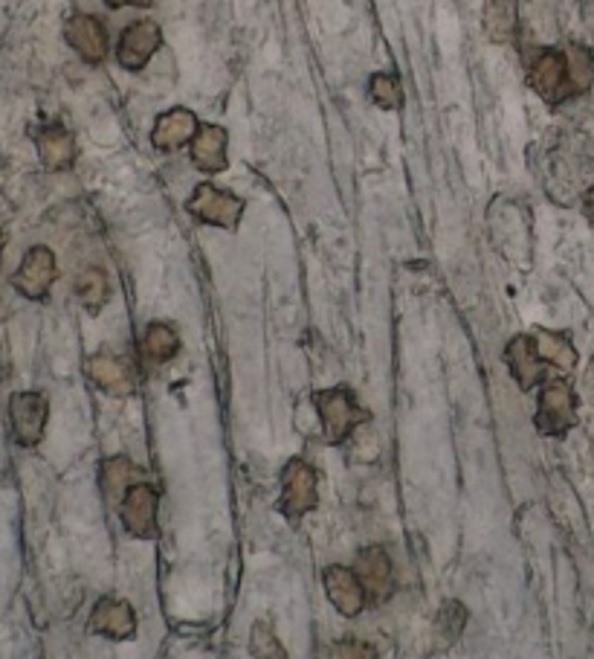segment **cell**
Returning a JSON list of instances; mask_svg holds the SVG:
<instances>
[{
    "instance_id": "52a82bcc",
    "label": "cell",
    "mask_w": 594,
    "mask_h": 659,
    "mask_svg": "<svg viewBox=\"0 0 594 659\" xmlns=\"http://www.w3.org/2000/svg\"><path fill=\"white\" fill-rule=\"evenodd\" d=\"M157 508H160V494L148 483H134L119 500V517L128 535L139 540H154L160 535L157 529Z\"/></svg>"
},
{
    "instance_id": "5bb4252c",
    "label": "cell",
    "mask_w": 594,
    "mask_h": 659,
    "mask_svg": "<svg viewBox=\"0 0 594 659\" xmlns=\"http://www.w3.org/2000/svg\"><path fill=\"white\" fill-rule=\"evenodd\" d=\"M87 375L107 395H131L137 390L134 367L125 358H116V354L100 352L87 358Z\"/></svg>"
},
{
    "instance_id": "44dd1931",
    "label": "cell",
    "mask_w": 594,
    "mask_h": 659,
    "mask_svg": "<svg viewBox=\"0 0 594 659\" xmlns=\"http://www.w3.org/2000/svg\"><path fill=\"white\" fill-rule=\"evenodd\" d=\"M533 343H536V352L545 363H554L560 369H574L577 367V349L569 343L565 334H554V331L540 329L533 334Z\"/></svg>"
},
{
    "instance_id": "d4e9b609",
    "label": "cell",
    "mask_w": 594,
    "mask_h": 659,
    "mask_svg": "<svg viewBox=\"0 0 594 659\" xmlns=\"http://www.w3.org/2000/svg\"><path fill=\"white\" fill-rule=\"evenodd\" d=\"M250 651L252 657L259 659H284L288 657V651L282 648V642H279V637H275V630L270 621H256L252 625V637H250Z\"/></svg>"
},
{
    "instance_id": "4fadbf2b",
    "label": "cell",
    "mask_w": 594,
    "mask_h": 659,
    "mask_svg": "<svg viewBox=\"0 0 594 659\" xmlns=\"http://www.w3.org/2000/svg\"><path fill=\"white\" fill-rule=\"evenodd\" d=\"M64 39L87 64H102L107 59V30L100 18L73 16L64 27Z\"/></svg>"
},
{
    "instance_id": "484cf974",
    "label": "cell",
    "mask_w": 594,
    "mask_h": 659,
    "mask_svg": "<svg viewBox=\"0 0 594 659\" xmlns=\"http://www.w3.org/2000/svg\"><path fill=\"white\" fill-rule=\"evenodd\" d=\"M438 634H441L447 642H456L458 637H461V630H465L467 625V610L458 601H447V605L441 607V614H438Z\"/></svg>"
},
{
    "instance_id": "2e32d148",
    "label": "cell",
    "mask_w": 594,
    "mask_h": 659,
    "mask_svg": "<svg viewBox=\"0 0 594 659\" xmlns=\"http://www.w3.org/2000/svg\"><path fill=\"white\" fill-rule=\"evenodd\" d=\"M229 134L221 125H200L195 140H191V163L206 175H218L229 166L227 157Z\"/></svg>"
},
{
    "instance_id": "7c38bea8",
    "label": "cell",
    "mask_w": 594,
    "mask_h": 659,
    "mask_svg": "<svg viewBox=\"0 0 594 659\" xmlns=\"http://www.w3.org/2000/svg\"><path fill=\"white\" fill-rule=\"evenodd\" d=\"M354 573L359 575V581L366 587V596L372 601H386L395 593V573H392V560L389 555L383 553L381 546H368L357 555V564H354Z\"/></svg>"
},
{
    "instance_id": "603a6c76",
    "label": "cell",
    "mask_w": 594,
    "mask_h": 659,
    "mask_svg": "<svg viewBox=\"0 0 594 659\" xmlns=\"http://www.w3.org/2000/svg\"><path fill=\"white\" fill-rule=\"evenodd\" d=\"M134 465H131L128 456H114L102 465V485H105L107 497H119L125 491L134 485Z\"/></svg>"
},
{
    "instance_id": "4dcf8cb0",
    "label": "cell",
    "mask_w": 594,
    "mask_h": 659,
    "mask_svg": "<svg viewBox=\"0 0 594 659\" xmlns=\"http://www.w3.org/2000/svg\"><path fill=\"white\" fill-rule=\"evenodd\" d=\"M0 378H3V354H0Z\"/></svg>"
},
{
    "instance_id": "7a4b0ae2",
    "label": "cell",
    "mask_w": 594,
    "mask_h": 659,
    "mask_svg": "<svg viewBox=\"0 0 594 659\" xmlns=\"http://www.w3.org/2000/svg\"><path fill=\"white\" fill-rule=\"evenodd\" d=\"M533 424L542 436L563 439L569 430L577 424V399L569 381H549L542 387L540 401H536V415Z\"/></svg>"
},
{
    "instance_id": "30bf717a",
    "label": "cell",
    "mask_w": 594,
    "mask_h": 659,
    "mask_svg": "<svg viewBox=\"0 0 594 659\" xmlns=\"http://www.w3.org/2000/svg\"><path fill=\"white\" fill-rule=\"evenodd\" d=\"M322 584H325V593H329L331 605L336 607V614L345 616V619H354L366 610V587L359 581V575L354 569L345 567H329L322 573Z\"/></svg>"
},
{
    "instance_id": "e0dca14e",
    "label": "cell",
    "mask_w": 594,
    "mask_h": 659,
    "mask_svg": "<svg viewBox=\"0 0 594 659\" xmlns=\"http://www.w3.org/2000/svg\"><path fill=\"white\" fill-rule=\"evenodd\" d=\"M504 358H508V367H511V375L517 378V383L522 390H531L536 383L545 378V361L536 352V343L533 338H525V334H519L508 343L504 349Z\"/></svg>"
},
{
    "instance_id": "ba28073f",
    "label": "cell",
    "mask_w": 594,
    "mask_h": 659,
    "mask_svg": "<svg viewBox=\"0 0 594 659\" xmlns=\"http://www.w3.org/2000/svg\"><path fill=\"white\" fill-rule=\"evenodd\" d=\"M55 279H59V265H55L53 250L44 245H35L27 250L23 261L18 265L15 277H12V288L23 299L41 302V299H46Z\"/></svg>"
},
{
    "instance_id": "3957f363",
    "label": "cell",
    "mask_w": 594,
    "mask_h": 659,
    "mask_svg": "<svg viewBox=\"0 0 594 659\" xmlns=\"http://www.w3.org/2000/svg\"><path fill=\"white\" fill-rule=\"evenodd\" d=\"M528 85L540 93L542 100L551 102V105H560V102L569 100V96H577V93H574L569 53H560V50H540V53L533 55L531 68H528Z\"/></svg>"
},
{
    "instance_id": "5b68a950",
    "label": "cell",
    "mask_w": 594,
    "mask_h": 659,
    "mask_svg": "<svg viewBox=\"0 0 594 659\" xmlns=\"http://www.w3.org/2000/svg\"><path fill=\"white\" fill-rule=\"evenodd\" d=\"M189 213L204 224H212V227H221V230H236L241 224V215H244V200L232 195V192H223L212 184H200L198 189L191 192L189 198Z\"/></svg>"
},
{
    "instance_id": "9c48e42d",
    "label": "cell",
    "mask_w": 594,
    "mask_h": 659,
    "mask_svg": "<svg viewBox=\"0 0 594 659\" xmlns=\"http://www.w3.org/2000/svg\"><path fill=\"white\" fill-rule=\"evenodd\" d=\"M163 32L160 23L154 21H137L131 23L128 30L119 35V47H116V62L125 70H143L152 62V55L160 50Z\"/></svg>"
},
{
    "instance_id": "83f0119b",
    "label": "cell",
    "mask_w": 594,
    "mask_h": 659,
    "mask_svg": "<svg viewBox=\"0 0 594 659\" xmlns=\"http://www.w3.org/2000/svg\"><path fill=\"white\" fill-rule=\"evenodd\" d=\"M105 3L107 7L119 9V7H148L152 0H105Z\"/></svg>"
},
{
    "instance_id": "8992f818",
    "label": "cell",
    "mask_w": 594,
    "mask_h": 659,
    "mask_svg": "<svg viewBox=\"0 0 594 659\" xmlns=\"http://www.w3.org/2000/svg\"><path fill=\"white\" fill-rule=\"evenodd\" d=\"M46 419H50V401L44 392H15L9 399V422L21 447H35L44 439Z\"/></svg>"
},
{
    "instance_id": "d6986e66",
    "label": "cell",
    "mask_w": 594,
    "mask_h": 659,
    "mask_svg": "<svg viewBox=\"0 0 594 659\" xmlns=\"http://www.w3.org/2000/svg\"><path fill=\"white\" fill-rule=\"evenodd\" d=\"M484 32L493 44H508L517 32V3L513 0H488Z\"/></svg>"
},
{
    "instance_id": "7402d4cb",
    "label": "cell",
    "mask_w": 594,
    "mask_h": 659,
    "mask_svg": "<svg viewBox=\"0 0 594 659\" xmlns=\"http://www.w3.org/2000/svg\"><path fill=\"white\" fill-rule=\"evenodd\" d=\"M145 352L148 358L157 363L171 361L177 352H180V338H177V331L166 322H152L148 331H145Z\"/></svg>"
},
{
    "instance_id": "277c9868",
    "label": "cell",
    "mask_w": 594,
    "mask_h": 659,
    "mask_svg": "<svg viewBox=\"0 0 594 659\" xmlns=\"http://www.w3.org/2000/svg\"><path fill=\"white\" fill-rule=\"evenodd\" d=\"M320 503V476L305 460H290L282 471V500L279 512L288 521H302Z\"/></svg>"
},
{
    "instance_id": "f1b7e54d",
    "label": "cell",
    "mask_w": 594,
    "mask_h": 659,
    "mask_svg": "<svg viewBox=\"0 0 594 659\" xmlns=\"http://www.w3.org/2000/svg\"><path fill=\"white\" fill-rule=\"evenodd\" d=\"M583 213H586L588 222L594 224V186L586 192V198H583Z\"/></svg>"
},
{
    "instance_id": "ac0fdd59",
    "label": "cell",
    "mask_w": 594,
    "mask_h": 659,
    "mask_svg": "<svg viewBox=\"0 0 594 659\" xmlns=\"http://www.w3.org/2000/svg\"><path fill=\"white\" fill-rule=\"evenodd\" d=\"M39 157L44 163V169L64 172L76 161V140L73 134L59 125H50L39 134Z\"/></svg>"
},
{
    "instance_id": "8fae6325",
    "label": "cell",
    "mask_w": 594,
    "mask_h": 659,
    "mask_svg": "<svg viewBox=\"0 0 594 659\" xmlns=\"http://www.w3.org/2000/svg\"><path fill=\"white\" fill-rule=\"evenodd\" d=\"M91 630L114 642H125L137 634V614L123 598H100L91 614Z\"/></svg>"
},
{
    "instance_id": "ffe728a7",
    "label": "cell",
    "mask_w": 594,
    "mask_h": 659,
    "mask_svg": "<svg viewBox=\"0 0 594 659\" xmlns=\"http://www.w3.org/2000/svg\"><path fill=\"white\" fill-rule=\"evenodd\" d=\"M76 297L91 315H100L111 299V285L102 268H84L76 279Z\"/></svg>"
},
{
    "instance_id": "f546056e",
    "label": "cell",
    "mask_w": 594,
    "mask_h": 659,
    "mask_svg": "<svg viewBox=\"0 0 594 659\" xmlns=\"http://www.w3.org/2000/svg\"><path fill=\"white\" fill-rule=\"evenodd\" d=\"M3 247H7V233L0 230V256H3Z\"/></svg>"
},
{
    "instance_id": "4316f807",
    "label": "cell",
    "mask_w": 594,
    "mask_h": 659,
    "mask_svg": "<svg viewBox=\"0 0 594 659\" xmlns=\"http://www.w3.org/2000/svg\"><path fill=\"white\" fill-rule=\"evenodd\" d=\"M334 657H374V648H368L366 642H357V639H345V642H336L331 648Z\"/></svg>"
},
{
    "instance_id": "9a60e30c",
    "label": "cell",
    "mask_w": 594,
    "mask_h": 659,
    "mask_svg": "<svg viewBox=\"0 0 594 659\" xmlns=\"http://www.w3.org/2000/svg\"><path fill=\"white\" fill-rule=\"evenodd\" d=\"M198 128V116L191 114L189 107H171V111L163 114L160 120H157V125H154L152 143L154 148H160V152H177V148H184L186 143L195 140Z\"/></svg>"
},
{
    "instance_id": "cb8c5ba5",
    "label": "cell",
    "mask_w": 594,
    "mask_h": 659,
    "mask_svg": "<svg viewBox=\"0 0 594 659\" xmlns=\"http://www.w3.org/2000/svg\"><path fill=\"white\" fill-rule=\"evenodd\" d=\"M368 93H372L374 105H381L383 111H397L404 105V87L395 73H374L368 82Z\"/></svg>"
},
{
    "instance_id": "6da1fadb",
    "label": "cell",
    "mask_w": 594,
    "mask_h": 659,
    "mask_svg": "<svg viewBox=\"0 0 594 659\" xmlns=\"http://www.w3.org/2000/svg\"><path fill=\"white\" fill-rule=\"evenodd\" d=\"M316 410H320V422L325 430V439L331 445H340L345 439L368 422V410L357 404L354 392L348 387H334V390H322L316 395Z\"/></svg>"
}]
</instances>
